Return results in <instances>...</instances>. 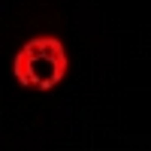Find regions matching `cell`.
I'll list each match as a JSON object with an SVG mask.
<instances>
[{"mask_svg":"<svg viewBox=\"0 0 151 151\" xmlns=\"http://www.w3.org/2000/svg\"><path fill=\"white\" fill-rule=\"evenodd\" d=\"M67 48L55 36H36V40L24 42V48H18L15 60H12V73H15L18 85L24 88H40L48 91L64 82L67 76Z\"/></svg>","mask_w":151,"mask_h":151,"instance_id":"cell-1","label":"cell"}]
</instances>
